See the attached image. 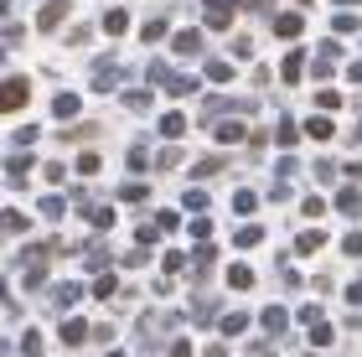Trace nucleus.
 I'll list each match as a JSON object with an SVG mask.
<instances>
[{"mask_svg":"<svg viewBox=\"0 0 362 357\" xmlns=\"http://www.w3.org/2000/svg\"><path fill=\"white\" fill-rule=\"evenodd\" d=\"M26 93H31L26 78H6V83H0V115H6V109H21Z\"/></svg>","mask_w":362,"mask_h":357,"instance_id":"obj_1","label":"nucleus"},{"mask_svg":"<svg viewBox=\"0 0 362 357\" xmlns=\"http://www.w3.org/2000/svg\"><path fill=\"white\" fill-rule=\"evenodd\" d=\"M233 21V0H212L207 6V26H228Z\"/></svg>","mask_w":362,"mask_h":357,"instance_id":"obj_2","label":"nucleus"},{"mask_svg":"<svg viewBox=\"0 0 362 357\" xmlns=\"http://www.w3.org/2000/svg\"><path fill=\"white\" fill-rule=\"evenodd\" d=\"M300 26H305V21H300V16H295V11L274 16V31H279V37H285V42H290V37H300Z\"/></svg>","mask_w":362,"mask_h":357,"instance_id":"obj_3","label":"nucleus"},{"mask_svg":"<svg viewBox=\"0 0 362 357\" xmlns=\"http://www.w3.org/2000/svg\"><path fill=\"white\" fill-rule=\"evenodd\" d=\"M62 16H68V6H62V0H52V6H47V11L37 16V26H42V31H52V26L62 21Z\"/></svg>","mask_w":362,"mask_h":357,"instance_id":"obj_4","label":"nucleus"},{"mask_svg":"<svg viewBox=\"0 0 362 357\" xmlns=\"http://www.w3.org/2000/svg\"><path fill=\"white\" fill-rule=\"evenodd\" d=\"M176 52H181V57L202 52V31H181V37H176Z\"/></svg>","mask_w":362,"mask_h":357,"instance_id":"obj_5","label":"nucleus"},{"mask_svg":"<svg viewBox=\"0 0 362 357\" xmlns=\"http://www.w3.org/2000/svg\"><path fill=\"white\" fill-rule=\"evenodd\" d=\"M104 31H109V37H124V31H129V16H124V11H109V16H104Z\"/></svg>","mask_w":362,"mask_h":357,"instance_id":"obj_6","label":"nucleus"},{"mask_svg":"<svg viewBox=\"0 0 362 357\" xmlns=\"http://www.w3.org/2000/svg\"><path fill=\"white\" fill-rule=\"evenodd\" d=\"M300 57H305V52H290L285 62H279V73H285V78H290V83H295V78H300V73H305V62H300Z\"/></svg>","mask_w":362,"mask_h":357,"instance_id":"obj_7","label":"nucleus"},{"mask_svg":"<svg viewBox=\"0 0 362 357\" xmlns=\"http://www.w3.org/2000/svg\"><path fill=\"white\" fill-rule=\"evenodd\" d=\"M166 31H171V26H166V21H160V16H156V21H145V26H140V37H145V42H160V37H166Z\"/></svg>","mask_w":362,"mask_h":357,"instance_id":"obj_8","label":"nucleus"},{"mask_svg":"<svg viewBox=\"0 0 362 357\" xmlns=\"http://www.w3.org/2000/svg\"><path fill=\"white\" fill-rule=\"evenodd\" d=\"M83 336H88L83 321H62V342H83Z\"/></svg>","mask_w":362,"mask_h":357,"instance_id":"obj_9","label":"nucleus"},{"mask_svg":"<svg viewBox=\"0 0 362 357\" xmlns=\"http://www.w3.org/2000/svg\"><path fill=\"white\" fill-rule=\"evenodd\" d=\"M305 135H310V140H332V119H310Z\"/></svg>","mask_w":362,"mask_h":357,"instance_id":"obj_10","label":"nucleus"},{"mask_svg":"<svg viewBox=\"0 0 362 357\" xmlns=\"http://www.w3.org/2000/svg\"><path fill=\"white\" fill-rule=\"evenodd\" d=\"M181 129H187V119H181V115H166V119H160V135H181Z\"/></svg>","mask_w":362,"mask_h":357,"instance_id":"obj_11","label":"nucleus"},{"mask_svg":"<svg viewBox=\"0 0 362 357\" xmlns=\"http://www.w3.org/2000/svg\"><path fill=\"white\" fill-rule=\"evenodd\" d=\"M57 115H62V119L78 115V99H73V93H57Z\"/></svg>","mask_w":362,"mask_h":357,"instance_id":"obj_12","label":"nucleus"},{"mask_svg":"<svg viewBox=\"0 0 362 357\" xmlns=\"http://www.w3.org/2000/svg\"><path fill=\"white\" fill-rule=\"evenodd\" d=\"M357 26H362V16H352V11L337 16V31H357Z\"/></svg>","mask_w":362,"mask_h":357,"instance_id":"obj_13","label":"nucleus"},{"mask_svg":"<svg viewBox=\"0 0 362 357\" xmlns=\"http://www.w3.org/2000/svg\"><path fill=\"white\" fill-rule=\"evenodd\" d=\"M357 207H362V197H357V192L347 187V192H341V213H357Z\"/></svg>","mask_w":362,"mask_h":357,"instance_id":"obj_14","label":"nucleus"},{"mask_svg":"<svg viewBox=\"0 0 362 357\" xmlns=\"http://www.w3.org/2000/svg\"><path fill=\"white\" fill-rule=\"evenodd\" d=\"M0 223H6V233H21V228H26V218H21V213H6Z\"/></svg>","mask_w":362,"mask_h":357,"instance_id":"obj_15","label":"nucleus"},{"mask_svg":"<svg viewBox=\"0 0 362 357\" xmlns=\"http://www.w3.org/2000/svg\"><path fill=\"white\" fill-rule=\"evenodd\" d=\"M259 238H264V233H259V228H243V233H238V249H254V243H259Z\"/></svg>","mask_w":362,"mask_h":357,"instance_id":"obj_16","label":"nucleus"},{"mask_svg":"<svg viewBox=\"0 0 362 357\" xmlns=\"http://www.w3.org/2000/svg\"><path fill=\"white\" fill-rule=\"evenodd\" d=\"M321 249V233H300V254H316Z\"/></svg>","mask_w":362,"mask_h":357,"instance_id":"obj_17","label":"nucleus"},{"mask_svg":"<svg viewBox=\"0 0 362 357\" xmlns=\"http://www.w3.org/2000/svg\"><path fill=\"white\" fill-rule=\"evenodd\" d=\"M347 254H362V233H352V238H347Z\"/></svg>","mask_w":362,"mask_h":357,"instance_id":"obj_18","label":"nucleus"},{"mask_svg":"<svg viewBox=\"0 0 362 357\" xmlns=\"http://www.w3.org/2000/svg\"><path fill=\"white\" fill-rule=\"evenodd\" d=\"M171 357H192V352H187V347H181V342H176V347H171Z\"/></svg>","mask_w":362,"mask_h":357,"instance_id":"obj_19","label":"nucleus"},{"mask_svg":"<svg viewBox=\"0 0 362 357\" xmlns=\"http://www.w3.org/2000/svg\"><path fill=\"white\" fill-rule=\"evenodd\" d=\"M243 6H264V0H243Z\"/></svg>","mask_w":362,"mask_h":357,"instance_id":"obj_20","label":"nucleus"},{"mask_svg":"<svg viewBox=\"0 0 362 357\" xmlns=\"http://www.w3.org/2000/svg\"><path fill=\"white\" fill-rule=\"evenodd\" d=\"M341 6H352V0H341Z\"/></svg>","mask_w":362,"mask_h":357,"instance_id":"obj_21","label":"nucleus"}]
</instances>
